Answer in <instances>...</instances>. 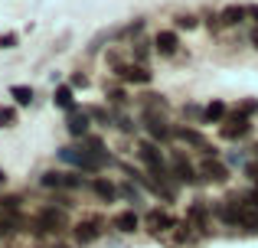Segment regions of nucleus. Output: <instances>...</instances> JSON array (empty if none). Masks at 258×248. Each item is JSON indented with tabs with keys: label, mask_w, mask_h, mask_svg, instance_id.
I'll use <instances>...</instances> for the list:
<instances>
[{
	"label": "nucleus",
	"mask_w": 258,
	"mask_h": 248,
	"mask_svg": "<svg viewBox=\"0 0 258 248\" xmlns=\"http://www.w3.org/2000/svg\"><path fill=\"white\" fill-rule=\"evenodd\" d=\"M66 229H69V209H56V203L43 206V209L33 216V222H30V232L36 238L59 235V232H66Z\"/></svg>",
	"instance_id": "nucleus-1"
},
{
	"label": "nucleus",
	"mask_w": 258,
	"mask_h": 248,
	"mask_svg": "<svg viewBox=\"0 0 258 248\" xmlns=\"http://www.w3.org/2000/svg\"><path fill=\"white\" fill-rule=\"evenodd\" d=\"M62 163H69V167H76L79 173H101L111 160H105V157H95L92 150H85L82 144L79 147H59V153H56Z\"/></svg>",
	"instance_id": "nucleus-2"
},
{
	"label": "nucleus",
	"mask_w": 258,
	"mask_h": 248,
	"mask_svg": "<svg viewBox=\"0 0 258 248\" xmlns=\"http://www.w3.org/2000/svg\"><path fill=\"white\" fill-rule=\"evenodd\" d=\"M141 118H144V131L151 134L154 144H173L176 140V127L167 121V115H160V111H141Z\"/></svg>",
	"instance_id": "nucleus-3"
},
{
	"label": "nucleus",
	"mask_w": 258,
	"mask_h": 248,
	"mask_svg": "<svg viewBox=\"0 0 258 248\" xmlns=\"http://www.w3.org/2000/svg\"><path fill=\"white\" fill-rule=\"evenodd\" d=\"M144 229L151 232L154 238L170 235V232L176 229V219L170 216V209H160V206H154V209H147V212H144Z\"/></svg>",
	"instance_id": "nucleus-4"
},
{
	"label": "nucleus",
	"mask_w": 258,
	"mask_h": 248,
	"mask_svg": "<svg viewBox=\"0 0 258 248\" xmlns=\"http://www.w3.org/2000/svg\"><path fill=\"white\" fill-rule=\"evenodd\" d=\"M101 232H105V219H98V216H85V219H79V222L72 225V238H76V245H82V248L98 242Z\"/></svg>",
	"instance_id": "nucleus-5"
},
{
	"label": "nucleus",
	"mask_w": 258,
	"mask_h": 248,
	"mask_svg": "<svg viewBox=\"0 0 258 248\" xmlns=\"http://www.w3.org/2000/svg\"><path fill=\"white\" fill-rule=\"evenodd\" d=\"M39 183L46 190H82L85 186V177L82 173H62V170H46L39 177Z\"/></svg>",
	"instance_id": "nucleus-6"
},
{
	"label": "nucleus",
	"mask_w": 258,
	"mask_h": 248,
	"mask_svg": "<svg viewBox=\"0 0 258 248\" xmlns=\"http://www.w3.org/2000/svg\"><path fill=\"white\" fill-rule=\"evenodd\" d=\"M219 134H222L226 140H242V137H248V134H252V118L242 115V111L235 108L232 115H229L226 121L219 124Z\"/></svg>",
	"instance_id": "nucleus-7"
},
{
	"label": "nucleus",
	"mask_w": 258,
	"mask_h": 248,
	"mask_svg": "<svg viewBox=\"0 0 258 248\" xmlns=\"http://www.w3.org/2000/svg\"><path fill=\"white\" fill-rule=\"evenodd\" d=\"M114 75L121 78L124 85H151V78H154V72L147 69V65H141V62H121V65H114Z\"/></svg>",
	"instance_id": "nucleus-8"
},
{
	"label": "nucleus",
	"mask_w": 258,
	"mask_h": 248,
	"mask_svg": "<svg viewBox=\"0 0 258 248\" xmlns=\"http://www.w3.org/2000/svg\"><path fill=\"white\" fill-rule=\"evenodd\" d=\"M170 170H173V177H176V183H180V186H200V180H203L200 177V167H193L180 150H173Z\"/></svg>",
	"instance_id": "nucleus-9"
},
{
	"label": "nucleus",
	"mask_w": 258,
	"mask_h": 248,
	"mask_svg": "<svg viewBox=\"0 0 258 248\" xmlns=\"http://www.w3.org/2000/svg\"><path fill=\"white\" fill-rule=\"evenodd\" d=\"M186 219L196 225L200 235H209V229H213V203L209 199H193L186 209Z\"/></svg>",
	"instance_id": "nucleus-10"
},
{
	"label": "nucleus",
	"mask_w": 258,
	"mask_h": 248,
	"mask_svg": "<svg viewBox=\"0 0 258 248\" xmlns=\"http://www.w3.org/2000/svg\"><path fill=\"white\" fill-rule=\"evenodd\" d=\"M200 177L206 180V183H229V163H222L219 157H206L200 163Z\"/></svg>",
	"instance_id": "nucleus-11"
},
{
	"label": "nucleus",
	"mask_w": 258,
	"mask_h": 248,
	"mask_svg": "<svg viewBox=\"0 0 258 248\" xmlns=\"http://www.w3.org/2000/svg\"><path fill=\"white\" fill-rule=\"evenodd\" d=\"M154 52L157 56H164V59H173L176 52H180V36H176V30H160V33H154Z\"/></svg>",
	"instance_id": "nucleus-12"
},
{
	"label": "nucleus",
	"mask_w": 258,
	"mask_h": 248,
	"mask_svg": "<svg viewBox=\"0 0 258 248\" xmlns=\"http://www.w3.org/2000/svg\"><path fill=\"white\" fill-rule=\"evenodd\" d=\"M111 225L121 232V235H134V232L144 225V219L138 216V209H124V212H118V216L111 219Z\"/></svg>",
	"instance_id": "nucleus-13"
},
{
	"label": "nucleus",
	"mask_w": 258,
	"mask_h": 248,
	"mask_svg": "<svg viewBox=\"0 0 258 248\" xmlns=\"http://www.w3.org/2000/svg\"><path fill=\"white\" fill-rule=\"evenodd\" d=\"M88 127H92V118H88V111L82 108V111H72L69 118H66V131L72 134V137H79V140H85L88 137Z\"/></svg>",
	"instance_id": "nucleus-14"
},
{
	"label": "nucleus",
	"mask_w": 258,
	"mask_h": 248,
	"mask_svg": "<svg viewBox=\"0 0 258 248\" xmlns=\"http://www.w3.org/2000/svg\"><path fill=\"white\" fill-rule=\"evenodd\" d=\"M88 186H92V193H95V196L101 199V203H114V199L121 196V190H118V186L111 183V180H105V177H95V180H92Z\"/></svg>",
	"instance_id": "nucleus-15"
},
{
	"label": "nucleus",
	"mask_w": 258,
	"mask_h": 248,
	"mask_svg": "<svg viewBox=\"0 0 258 248\" xmlns=\"http://www.w3.org/2000/svg\"><path fill=\"white\" fill-rule=\"evenodd\" d=\"M196 238H200L196 225L189 222V219H180L176 229H173V245H196Z\"/></svg>",
	"instance_id": "nucleus-16"
},
{
	"label": "nucleus",
	"mask_w": 258,
	"mask_h": 248,
	"mask_svg": "<svg viewBox=\"0 0 258 248\" xmlns=\"http://www.w3.org/2000/svg\"><path fill=\"white\" fill-rule=\"evenodd\" d=\"M219 17H222V26H239V23H245V20H248V7L229 4V7H222V10H219Z\"/></svg>",
	"instance_id": "nucleus-17"
},
{
	"label": "nucleus",
	"mask_w": 258,
	"mask_h": 248,
	"mask_svg": "<svg viewBox=\"0 0 258 248\" xmlns=\"http://www.w3.org/2000/svg\"><path fill=\"white\" fill-rule=\"evenodd\" d=\"M52 105H56V108H62L66 115H72V111H76V95H72L69 85H56V92H52Z\"/></svg>",
	"instance_id": "nucleus-18"
},
{
	"label": "nucleus",
	"mask_w": 258,
	"mask_h": 248,
	"mask_svg": "<svg viewBox=\"0 0 258 248\" xmlns=\"http://www.w3.org/2000/svg\"><path fill=\"white\" fill-rule=\"evenodd\" d=\"M226 118H229V108H226V102L213 98V102L206 105V118H203V124H222Z\"/></svg>",
	"instance_id": "nucleus-19"
},
{
	"label": "nucleus",
	"mask_w": 258,
	"mask_h": 248,
	"mask_svg": "<svg viewBox=\"0 0 258 248\" xmlns=\"http://www.w3.org/2000/svg\"><path fill=\"white\" fill-rule=\"evenodd\" d=\"M10 98L20 105V108H26V105L36 102V92H33L30 85H10Z\"/></svg>",
	"instance_id": "nucleus-20"
},
{
	"label": "nucleus",
	"mask_w": 258,
	"mask_h": 248,
	"mask_svg": "<svg viewBox=\"0 0 258 248\" xmlns=\"http://www.w3.org/2000/svg\"><path fill=\"white\" fill-rule=\"evenodd\" d=\"M167 98L164 95H141V111H160V115H167Z\"/></svg>",
	"instance_id": "nucleus-21"
},
{
	"label": "nucleus",
	"mask_w": 258,
	"mask_h": 248,
	"mask_svg": "<svg viewBox=\"0 0 258 248\" xmlns=\"http://www.w3.org/2000/svg\"><path fill=\"white\" fill-rule=\"evenodd\" d=\"M118 190H121V196H124L127 203H131V209H134V206H141V203H144V193H141L138 186H134V180H124V183H121Z\"/></svg>",
	"instance_id": "nucleus-22"
},
{
	"label": "nucleus",
	"mask_w": 258,
	"mask_h": 248,
	"mask_svg": "<svg viewBox=\"0 0 258 248\" xmlns=\"http://www.w3.org/2000/svg\"><path fill=\"white\" fill-rule=\"evenodd\" d=\"M151 46L154 43H144V39H138V43H131V56H134V62H141V65H147V59H151Z\"/></svg>",
	"instance_id": "nucleus-23"
},
{
	"label": "nucleus",
	"mask_w": 258,
	"mask_h": 248,
	"mask_svg": "<svg viewBox=\"0 0 258 248\" xmlns=\"http://www.w3.org/2000/svg\"><path fill=\"white\" fill-rule=\"evenodd\" d=\"M196 26H200V17H196V13H176L173 17V30H196Z\"/></svg>",
	"instance_id": "nucleus-24"
},
{
	"label": "nucleus",
	"mask_w": 258,
	"mask_h": 248,
	"mask_svg": "<svg viewBox=\"0 0 258 248\" xmlns=\"http://www.w3.org/2000/svg\"><path fill=\"white\" fill-rule=\"evenodd\" d=\"M105 98H108V105H111V108H124L127 102H131V98H127V92L124 89H105Z\"/></svg>",
	"instance_id": "nucleus-25"
},
{
	"label": "nucleus",
	"mask_w": 258,
	"mask_h": 248,
	"mask_svg": "<svg viewBox=\"0 0 258 248\" xmlns=\"http://www.w3.org/2000/svg\"><path fill=\"white\" fill-rule=\"evenodd\" d=\"M111 111H114V127H118V131H124V134H134V127H138V124H134L124 111H118V108H111Z\"/></svg>",
	"instance_id": "nucleus-26"
},
{
	"label": "nucleus",
	"mask_w": 258,
	"mask_h": 248,
	"mask_svg": "<svg viewBox=\"0 0 258 248\" xmlns=\"http://www.w3.org/2000/svg\"><path fill=\"white\" fill-rule=\"evenodd\" d=\"M183 118H193L196 124H203V118H206V105H183Z\"/></svg>",
	"instance_id": "nucleus-27"
},
{
	"label": "nucleus",
	"mask_w": 258,
	"mask_h": 248,
	"mask_svg": "<svg viewBox=\"0 0 258 248\" xmlns=\"http://www.w3.org/2000/svg\"><path fill=\"white\" fill-rule=\"evenodd\" d=\"M13 124H17V108L0 105V127H13Z\"/></svg>",
	"instance_id": "nucleus-28"
},
{
	"label": "nucleus",
	"mask_w": 258,
	"mask_h": 248,
	"mask_svg": "<svg viewBox=\"0 0 258 248\" xmlns=\"http://www.w3.org/2000/svg\"><path fill=\"white\" fill-rule=\"evenodd\" d=\"M23 199L20 196H0V212H20Z\"/></svg>",
	"instance_id": "nucleus-29"
},
{
	"label": "nucleus",
	"mask_w": 258,
	"mask_h": 248,
	"mask_svg": "<svg viewBox=\"0 0 258 248\" xmlns=\"http://www.w3.org/2000/svg\"><path fill=\"white\" fill-rule=\"evenodd\" d=\"M248 163H252V160H248L245 150H232V153H229V167H239V170H245Z\"/></svg>",
	"instance_id": "nucleus-30"
},
{
	"label": "nucleus",
	"mask_w": 258,
	"mask_h": 248,
	"mask_svg": "<svg viewBox=\"0 0 258 248\" xmlns=\"http://www.w3.org/2000/svg\"><path fill=\"white\" fill-rule=\"evenodd\" d=\"M17 43H20L17 33H0V49H13Z\"/></svg>",
	"instance_id": "nucleus-31"
},
{
	"label": "nucleus",
	"mask_w": 258,
	"mask_h": 248,
	"mask_svg": "<svg viewBox=\"0 0 258 248\" xmlns=\"http://www.w3.org/2000/svg\"><path fill=\"white\" fill-rule=\"evenodd\" d=\"M239 111L252 118V115H258V102H255V98H248V102H242V105H239Z\"/></svg>",
	"instance_id": "nucleus-32"
},
{
	"label": "nucleus",
	"mask_w": 258,
	"mask_h": 248,
	"mask_svg": "<svg viewBox=\"0 0 258 248\" xmlns=\"http://www.w3.org/2000/svg\"><path fill=\"white\" fill-rule=\"evenodd\" d=\"M69 89H88V78L82 75V72H76V75L69 78Z\"/></svg>",
	"instance_id": "nucleus-33"
},
{
	"label": "nucleus",
	"mask_w": 258,
	"mask_h": 248,
	"mask_svg": "<svg viewBox=\"0 0 258 248\" xmlns=\"http://www.w3.org/2000/svg\"><path fill=\"white\" fill-rule=\"evenodd\" d=\"M242 173H245V177L252 180V183H258V160H252V163H248V167H245Z\"/></svg>",
	"instance_id": "nucleus-34"
},
{
	"label": "nucleus",
	"mask_w": 258,
	"mask_h": 248,
	"mask_svg": "<svg viewBox=\"0 0 258 248\" xmlns=\"http://www.w3.org/2000/svg\"><path fill=\"white\" fill-rule=\"evenodd\" d=\"M248 43H252V46H255V49H258V26H255V30H252V33H248Z\"/></svg>",
	"instance_id": "nucleus-35"
},
{
	"label": "nucleus",
	"mask_w": 258,
	"mask_h": 248,
	"mask_svg": "<svg viewBox=\"0 0 258 248\" xmlns=\"http://www.w3.org/2000/svg\"><path fill=\"white\" fill-rule=\"evenodd\" d=\"M248 17H252L255 23H258V4H248Z\"/></svg>",
	"instance_id": "nucleus-36"
},
{
	"label": "nucleus",
	"mask_w": 258,
	"mask_h": 248,
	"mask_svg": "<svg viewBox=\"0 0 258 248\" xmlns=\"http://www.w3.org/2000/svg\"><path fill=\"white\" fill-rule=\"evenodd\" d=\"M0 186H7V170L0 167Z\"/></svg>",
	"instance_id": "nucleus-37"
},
{
	"label": "nucleus",
	"mask_w": 258,
	"mask_h": 248,
	"mask_svg": "<svg viewBox=\"0 0 258 248\" xmlns=\"http://www.w3.org/2000/svg\"><path fill=\"white\" fill-rule=\"evenodd\" d=\"M252 153H255V160H258V147H252Z\"/></svg>",
	"instance_id": "nucleus-38"
},
{
	"label": "nucleus",
	"mask_w": 258,
	"mask_h": 248,
	"mask_svg": "<svg viewBox=\"0 0 258 248\" xmlns=\"http://www.w3.org/2000/svg\"><path fill=\"white\" fill-rule=\"evenodd\" d=\"M52 248H69V245H52Z\"/></svg>",
	"instance_id": "nucleus-39"
},
{
	"label": "nucleus",
	"mask_w": 258,
	"mask_h": 248,
	"mask_svg": "<svg viewBox=\"0 0 258 248\" xmlns=\"http://www.w3.org/2000/svg\"><path fill=\"white\" fill-rule=\"evenodd\" d=\"M255 193H258V183H255Z\"/></svg>",
	"instance_id": "nucleus-40"
}]
</instances>
